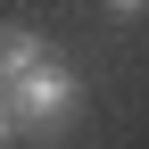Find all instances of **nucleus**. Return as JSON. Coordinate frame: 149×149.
Wrapping results in <instances>:
<instances>
[{
  "label": "nucleus",
  "instance_id": "obj_1",
  "mask_svg": "<svg viewBox=\"0 0 149 149\" xmlns=\"http://www.w3.org/2000/svg\"><path fill=\"white\" fill-rule=\"evenodd\" d=\"M74 116H83V83H74L66 58H42L25 74H0V124H8V141H50V133H66Z\"/></svg>",
  "mask_w": 149,
  "mask_h": 149
},
{
  "label": "nucleus",
  "instance_id": "obj_2",
  "mask_svg": "<svg viewBox=\"0 0 149 149\" xmlns=\"http://www.w3.org/2000/svg\"><path fill=\"white\" fill-rule=\"evenodd\" d=\"M100 8H108V17H141L149 0H100Z\"/></svg>",
  "mask_w": 149,
  "mask_h": 149
}]
</instances>
